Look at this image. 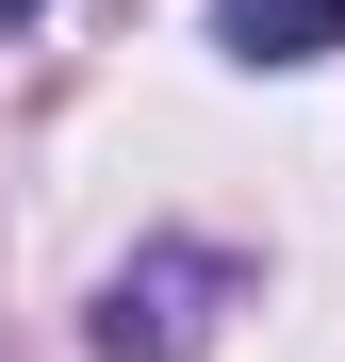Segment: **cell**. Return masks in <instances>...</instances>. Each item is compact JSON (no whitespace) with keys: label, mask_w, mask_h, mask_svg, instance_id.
I'll list each match as a JSON object with an SVG mask.
<instances>
[{"label":"cell","mask_w":345,"mask_h":362,"mask_svg":"<svg viewBox=\"0 0 345 362\" xmlns=\"http://www.w3.org/2000/svg\"><path fill=\"white\" fill-rule=\"evenodd\" d=\"M0 17H33V0H0Z\"/></svg>","instance_id":"3957f363"},{"label":"cell","mask_w":345,"mask_h":362,"mask_svg":"<svg viewBox=\"0 0 345 362\" xmlns=\"http://www.w3.org/2000/svg\"><path fill=\"white\" fill-rule=\"evenodd\" d=\"M230 296H247L230 247H148V264H115V296H99V362H198Z\"/></svg>","instance_id":"6da1fadb"},{"label":"cell","mask_w":345,"mask_h":362,"mask_svg":"<svg viewBox=\"0 0 345 362\" xmlns=\"http://www.w3.org/2000/svg\"><path fill=\"white\" fill-rule=\"evenodd\" d=\"M214 33L247 66H313V49H345V0H214Z\"/></svg>","instance_id":"7a4b0ae2"}]
</instances>
